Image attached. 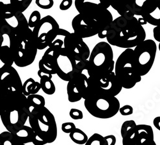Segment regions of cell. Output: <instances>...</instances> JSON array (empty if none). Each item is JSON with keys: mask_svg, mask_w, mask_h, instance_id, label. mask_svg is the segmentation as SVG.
<instances>
[{"mask_svg": "<svg viewBox=\"0 0 160 145\" xmlns=\"http://www.w3.org/2000/svg\"><path fill=\"white\" fill-rule=\"evenodd\" d=\"M72 28L74 33L82 38L94 36L101 30L98 21L81 14H78L73 18Z\"/></svg>", "mask_w": 160, "mask_h": 145, "instance_id": "cell-14", "label": "cell"}, {"mask_svg": "<svg viewBox=\"0 0 160 145\" xmlns=\"http://www.w3.org/2000/svg\"><path fill=\"white\" fill-rule=\"evenodd\" d=\"M41 89L39 82L35 81L33 78H28L22 84V94L25 96L37 94Z\"/></svg>", "mask_w": 160, "mask_h": 145, "instance_id": "cell-24", "label": "cell"}, {"mask_svg": "<svg viewBox=\"0 0 160 145\" xmlns=\"http://www.w3.org/2000/svg\"><path fill=\"white\" fill-rule=\"evenodd\" d=\"M88 68V60L85 61H79L76 62L75 67L74 74H81L83 73L84 70H87Z\"/></svg>", "mask_w": 160, "mask_h": 145, "instance_id": "cell-34", "label": "cell"}, {"mask_svg": "<svg viewBox=\"0 0 160 145\" xmlns=\"http://www.w3.org/2000/svg\"><path fill=\"white\" fill-rule=\"evenodd\" d=\"M137 123L134 120H127L123 123L121 129L123 145H135L136 139L135 128Z\"/></svg>", "mask_w": 160, "mask_h": 145, "instance_id": "cell-20", "label": "cell"}, {"mask_svg": "<svg viewBox=\"0 0 160 145\" xmlns=\"http://www.w3.org/2000/svg\"><path fill=\"white\" fill-rule=\"evenodd\" d=\"M108 1L109 2V3L110 4V7H112L114 5V3H115L116 0H108Z\"/></svg>", "mask_w": 160, "mask_h": 145, "instance_id": "cell-47", "label": "cell"}, {"mask_svg": "<svg viewBox=\"0 0 160 145\" xmlns=\"http://www.w3.org/2000/svg\"><path fill=\"white\" fill-rule=\"evenodd\" d=\"M72 3V0H62V2L60 3L59 8L62 11L68 10L71 7Z\"/></svg>", "mask_w": 160, "mask_h": 145, "instance_id": "cell-38", "label": "cell"}, {"mask_svg": "<svg viewBox=\"0 0 160 145\" xmlns=\"http://www.w3.org/2000/svg\"><path fill=\"white\" fill-rule=\"evenodd\" d=\"M106 145H115L117 141L116 138L113 135H108L104 137Z\"/></svg>", "mask_w": 160, "mask_h": 145, "instance_id": "cell-39", "label": "cell"}, {"mask_svg": "<svg viewBox=\"0 0 160 145\" xmlns=\"http://www.w3.org/2000/svg\"><path fill=\"white\" fill-rule=\"evenodd\" d=\"M85 145H106L104 137L102 135L95 133L90 138H88L87 141L85 144Z\"/></svg>", "mask_w": 160, "mask_h": 145, "instance_id": "cell-31", "label": "cell"}, {"mask_svg": "<svg viewBox=\"0 0 160 145\" xmlns=\"http://www.w3.org/2000/svg\"><path fill=\"white\" fill-rule=\"evenodd\" d=\"M88 78L90 86V94L96 93L117 97L122 91V87L113 71L108 74L98 77L89 76Z\"/></svg>", "mask_w": 160, "mask_h": 145, "instance_id": "cell-10", "label": "cell"}, {"mask_svg": "<svg viewBox=\"0 0 160 145\" xmlns=\"http://www.w3.org/2000/svg\"><path fill=\"white\" fill-rule=\"evenodd\" d=\"M27 101L31 108L40 110L45 107V99L42 95H38L37 94L27 96Z\"/></svg>", "mask_w": 160, "mask_h": 145, "instance_id": "cell-25", "label": "cell"}, {"mask_svg": "<svg viewBox=\"0 0 160 145\" xmlns=\"http://www.w3.org/2000/svg\"><path fill=\"white\" fill-rule=\"evenodd\" d=\"M33 0H10V3L16 11L24 12L30 7Z\"/></svg>", "mask_w": 160, "mask_h": 145, "instance_id": "cell-28", "label": "cell"}, {"mask_svg": "<svg viewBox=\"0 0 160 145\" xmlns=\"http://www.w3.org/2000/svg\"><path fill=\"white\" fill-rule=\"evenodd\" d=\"M0 90L4 95L22 94V83L16 69L12 66H6L0 70Z\"/></svg>", "mask_w": 160, "mask_h": 145, "instance_id": "cell-11", "label": "cell"}, {"mask_svg": "<svg viewBox=\"0 0 160 145\" xmlns=\"http://www.w3.org/2000/svg\"><path fill=\"white\" fill-rule=\"evenodd\" d=\"M69 116L73 120H82L83 118V112L78 109L72 108L71 109L69 112Z\"/></svg>", "mask_w": 160, "mask_h": 145, "instance_id": "cell-35", "label": "cell"}, {"mask_svg": "<svg viewBox=\"0 0 160 145\" xmlns=\"http://www.w3.org/2000/svg\"><path fill=\"white\" fill-rule=\"evenodd\" d=\"M29 122L35 137L32 141L35 145H44L54 142L57 138L58 128L55 118L46 107L37 110L30 108Z\"/></svg>", "mask_w": 160, "mask_h": 145, "instance_id": "cell-3", "label": "cell"}, {"mask_svg": "<svg viewBox=\"0 0 160 145\" xmlns=\"http://www.w3.org/2000/svg\"><path fill=\"white\" fill-rule=\"evenodd\" d=\"M157 52L156 42L148 39L140 43L133 49L132 57L136 70L142 77L148 74L154 65Z\"/></svg>", "mask_w": 160, "mask_h": 145, "instance_id": "cell-8", "label": "cell"}, {"mask_svg": "<svg viewBox=\"0 0 160 145\" xmlns=\"http://www.w3.org/2000/svg\"><path fill=\"white\" fill-rule=\"evenodd\" d=\"M41 19V14L38 11L35 10L30 14L28 24L30 28H33Z\"/></svg>", "mask_w": 160, "mask_h": 145, "instance_id": "cell-32", "label": "cell"}, {"mask_svg": "<svg viewBox=\"0 0 160 145\" xmlns=\"http://www.w3.org/2000/svg\"><path fill=\"white\" fill-rule=\"evenodd\" d=\"M30 113V108L21 110L13 109L4 111L0 115V117L7 131L14 134L24 125L28 119Z\"/></svg>", "mask_w": 160, "mask_h": 145, "instance_id": "cell-15", "label": "cell"}, {"mask_svg": "<svg viewBox=\"0 0 160 145\" xmlns=\"http://www.w3.org/2000/svg\"><path fill=\"white\" fill-rule=\"evenodd\" d=\"M143 18L147 21V22L153 25L159 26L160 23V7L158 8L151 14L144 16Z\"/></svg>", "mask_w": 160, "mask_h": 145, "instance_id": "cell-29", "label": "cell"}, {"mask_svg": "<svg viewBox=\"0 0 160 145\" xmlns=\"http://www.w3.org/2000/svg\"><path fill=\"white\" fill-rule=\"evenodd\" d=\"M133 49H126L115 63V74L122 88L131 89L142 80L137 72L132 57Z\"/></svg>", "mask_w": 160, "mask_h": 145, "instance_id": "cell-6", "label": "cell"}, {"mask_svg": "<svg viewBox=\"0 0 160 145\" xmlns=\"http://www.w3.org/2000/svg\"><path fill=\"white\" fill-rule=\"evenodd\" d=\"M0 59L7 66H12L14 64V57L8 46L0 47Z\"/></svg>", "mask_w": 160, "mask_h": 145, "instance_id": "cell-26", "label": "cell"}, {"mask_svg": "<svg viewBox=\"0 0 160 145\" xmlns=\"http://www.w3.org/2000/svg\"><path fill=\"white\" fill-rule=\"evenodd\" d=\"M67 94L68 100L74 103L79 102L82 99V92L81 88L80 74H74L67 85Z\"/></svg>", "mask_w": 160, "mask_h": 145, "instance_id": "cell-19", "label": "cell"}, {"mask_svg": "<svg viewBox=\"0 0 160 145\" xmlns=\"http://www.w3.org/2000/svg\"><path fill=\"white\" fill-rule=\"evenodd\" d=\"M84 105L92 116L100 119H109L115 116L121 107L116 97L96 93H91L84 99Z\"/></svg>", "mask_w": 160, "mask_h": 145, "instance_id": "cell-5", "label": "cell"}, {"mask_svg": "<svg viewBox=\"0 0 160 145\" xmlns=\"http://www.w3.org/2000/svg\"><path fill=\"white\" fill-rule=\"evenodd\" d=\"M4 41V37L2 33L0 31V47L3 46V42Z\"/></svg>", "mask_w": 160, "mask_h": 145, "instance_id": "cell-45", "label": "cell"}, {"mask_svg": "<svg viewBox=\"0 0 160 145\" xmlns=\"http://www.w3.org/2000/svg\"><path fill=\"white\" fill-rule=\"evenodd\" d=\"M4 111V95L0 90V115Z\"/></svg>", "mask_w": 160, "mask_h": 145, "instance_id": "cell-41", "label": "cell"}, {"mask_svg": "<svg viewBox=\"0 0 160 145\" xmlns=\"http://www.w3.org/2000/svg\"><path fill=\"white\" fill-rule=\"evenodd\" d=\"M118 112L122 116H129L133 113V108L130 105H125L122 107H120Z\"/></svg>", "mask_w": 160, "mask_h": 145, "instance_id": "cell-37", "label": "cell"}, {"mask_svg": "<svg viewBox=\"0 0 160 145\" xmlns=\"http://www.w3.org/2000/svg\"><path fill=\"white\" fill-rule=\"evenodd\" d=\"M63 46V41L61 39H56L45 51L42 58L38 62L39 70L49 74H56L55 69V56L56 52Z\"/></svg>", "mask_w": 160, "mask_h": 145, "instance_id": "cell-16", "label": "cell"}, {"mask_svg": "<svg viewBox=\"0 0 160 145\" xmlns=\"http://www.w3.org/2000/svg\"><path fill=\"white\" fill-rule=\"evenodd\" d=\"M74 5L79 14L98 21L101 31L104 30L113 20L112 13L108 10L110 7L108 0H75Z\"/></svg>", "mask_w": 160, "mask_h": 145, "instance_id": "cell-7", "label": "cell"}, {"mask_svg": "<svg viewBox=\"0 0 160 145\" xmlns=\"http://www.w3.org/2000/svg\"><path fill=\"white\" fill-rule=\"evenodd\" d=\"M76 128L75 124L72 122H65L62 125V130L66 134L71 133Z\"/></svg>", "mask_w": 160, "mask_h": 145, "instance_id": "cell-36", "label": "cell"}, {"mask_svg": "<svg viewBox=\"0 0 160 145\" xmlns=\"http://www.w3.org/2000/svg\"><path fill=\"white\" fill-rule=\"evenodd\" d=\"M36 5L42 9L49 10L54 5L53 0H35Z\"/></svg>", "mask_w": 160, "mask_h": 145, "instance_id": "cell-33", "label": "cell"}, {"mask_svg": "<svg viewBox=\"0 0 160 145\" xmlns=\"http://www.w3.org/2000/svg\"><path fill=\"white\" fill-rule=\"evenodd\" d=\"M6 66H7V65H6L2 61V60L0 59V70H1L2 69H3L4 67H5Z\"/></svg>", "mask_w": 160, "mask_h": 145, "instance_id": "cell-46", "label": "cell"}, {"mask_svg": "<svg viewBox=\"0 0 160 145\" xmlns=\"http://www.w3.org/2000/svg\"><path fill=\"white\" fill-rule=\"evenodd\" d=\"M113 52L106 42L98 43L90 52L88 59L87 72L90 77H98L112 73L114 70Z\"/></svg>", "mask_w": 160, "mask_h": 145, "instance_id": "cell-4", "label": "cell"}, {"mask_svg": "<svg viewBox=\"0 0 160 145\" xmlns=\"http://www.w3.org/2000/svg\"><path fill=\"white\" fill-rule=\"evenodd\" d=\"M69 33V31H67V30H65L64 29L60 28L59 30H58V36L60 35V36H66L67 35H68Z\"/></svg>", "mask_w": 160, "mask_h": 145, "instance_id": "cell-43", "label": "cell"}, {"mask_svg": "<svg viewBox=\"0 0 160 145\" xmlns=\"http://www.w3.org/2000/svg\"><path fill=\"white\" fill-rule=\"evenodd\" d=\"M99 38L120 48L136 47L146 38V32L134 15L127 14L113 19L104 30L98 34Z\"/></svg>", "mask_w": 160, "mask_h": 145, "instance_id": "cell-1", "label": "cell"}, {"mask_svg": "<svg viewBox=\"0 0 160 145\" xmlns=\"http://www.w3.org/2000/svg\"><path fill=\"white\" fill-rule=\"evenodd\" d=\"M137 20H138V22H139V24H140V25H142V26L145 25V24H148V22H147V21H146L144 19V18H143L142 17L138 18Z\"/></svg>", "mask_w": 160, "mask_h": 145, "instance_id": "cell-44", "label": "cell"}, {"mask_svg": "<svg viewBox=\"0 0 160 145\" xmlns=\"http://www.w3.org/2000/svg\"><path fill=\"white\" fill-rule=\"evenodd\" d=\"M63 47L76 61H85L89 58L90 50L83 38L74 33H69L64 36Z\"/></svg>", "mask_w": 160, "mask_h": 145, "instance_id": "cell-13", "label": "cell"}, {"mask_svg": "<svg viewBox=\"0 0 160 145\" xmlns=\"http://www.w3.org/2000/svg\"><path fill=\"white\" fill-rule=\"evenodd\" d=\"M71 139L77 144H85L88 140V136L85 133L78 128H76L71 133H69Z\"/></svg>", "mask_w": 160, "mask_h": 145, "instance_id": "cell-27", "label": "cell"}, {"mask_svg": "<svg viewBox=\"0 0 160 145\" xmlns=\"http://www.w3.org/2000/svg\"><path fill=\"white\" fill-rule=\"evenodd\" d=\"M17 25L8 36L10 48L14 57V63L22 68L32 65L36 58L38 49L35 43L32 30L23 12L16 11Z\"/></svg>", "mask_w": 160, "mask_h": 145, "instance_id": "cell-2", "label": "cell"}, {"mask_svg": "<svg viewBox=\"0 0 160 145\" xmlns=\"http://www.w3.org/2000/svg\"><path fill=\"white\" fill-rule=\"evenodd\" d=\"M38 76L40 77V85L44 93L47 95H52L55 93L56 87L52 81V74H49L38 70L37 72Z\"/></svg>", "mask_w": 160, "mask_h": 145, "instance_id": "cell-22", "label": "cell"}, {"mask_svg": "<svg viewBox=\"0 0 160 145\" xmlns=\"http://www.w3.org/2000/svg\"><path fill=\"white\" fill-rule=\"evenodd\" d=\"M60 26L55 19L51 16L41 18L33 28L32 33L38 50L42 51L48 47L58 36Z\"/></svg>", "mask_w": 160, "mask_h": 145, "instance_id": "cell-9", "label": "cell"}, {"mask_svg": "<svg viewBox=\"0 0 160 145\" xmlns=\"http://www.w3.org/2000/svg\"><path fill=\"white\" fill-rule=\"evenodd\" d=\"M12 134L14 135L16 145H22L28 143H32L35 137V133L33 129L31 127L26 125L22 126Z\"/></svg>", "mask_w": 160, "mask_h": 145, "instance_id": "cell-21", "label": "cell"}, {"mask_svg": "<svg viewBox=\"0 0 160 145\" xmlns=\"http://www.w3.org/2000/svg\"><path fill=\"white\" fill-rule=\"evenodd\" d=\"M153 36L155 40L160 42V28L159 25L156 26L155 28L153 29Z\"/></svg>", "mask_w": 160, "mask_h": 145, "instance_id": "cell-40", "label": "cell"}, {"mask_svg": "<svg viewBox=\"0 0 160 145\" xmlns=\"http://www.w3.org/2000/svg\"><path fill=\"white\" fill-rule=\"evenodd\" d=\"M160 7V0H128L127 10L135 16H144L151 14Z\"/></svg>", "mask_w": 160, "mask_h": 145, "instance_id": "cell-17", "label": "cell"}, {"mask_svg": "<svg viewBox=\"0 0 160 145\" xmlns=\"http://www.w3.org/2000/svg\"><path fill=\"white\" fill-rule=\"evenodd\" d=\"M54 61L56 74L64 81L71 80L75 73L76 61L63 46L56 52Z\"/></svg>", "mask_w": 160, "mask_h": 145, "instance_id": "cell-12", "label": "cell"}, {"mask_svg": "<svg viewBox=\"0 0 160 145\" xmlns=\"http://www.w3.org/2000/svg\"><path fill=\"white\" fill-rule=\"evenodd\" d=\"M136 139L135 145H156L154 133L149 125H137L135 128Z\"/></svg>", "mask_w": 160, "mask_h": 145, "instance_id": "cell-18", "label": "cell"}, {"mask_svg": "<svg viewBox=\"0 0 160 145\" xmlns=\"http://www.w3.org/2000/svg\"><path fill=\"white\" fill-rule=\"evenodd\" d=\"M153 124L158 130H160V116H158L154 118L153 120Z\"/></svg>", "mask_w": 160, "mask_h": 145, "instance_id": "cell-42", "label": "cell"}, {"mask_svg": "<svg viewBox=\"0 0 160 145\" xmlns=\"http://www.w3.org/2000/svg\"><path fill=\"white\" fill-rule=\"evenodd\" d=\"M16 10L10 3L0 2V26L10 25L8 20L15 17Z\"/></svg>", "mask_w": 160, "mask_h": 145, "instance_id": "cell-23", "label": "cell"}, {"mask_svg": "<svg viewBox=\"0 0 160 145\" xmlns=\"http://www.w3.org/2000/svg\"><path fill=\"white\" fill-rule=\"evenodd\" d=\"M0 145H16L14 135L8 131L0 134Z\"/></svg>", "mask_w": 160, "mask_h": 145, "instance_id": "cell-30", "label": "cell"}]
</instances>
